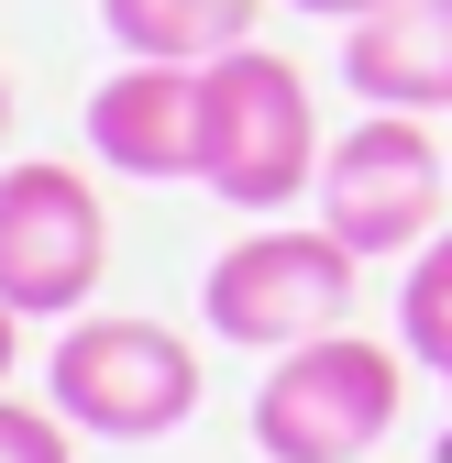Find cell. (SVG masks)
Returning <instances> with one entry per match:
<instances>
[{"instance_id":"1","label":"cell","mask_w":452,"mask_h":463,"mask_svg":"<svg viewBox=\"0 0 452 463\" xmlns=\"http://www.w3.org/2000/svg\"><path fill=\"white\" fill-rule=\"evenodd\" d=\"M199 188L254 221L320 188V110L276 44H232L199 67Z\"/></svg>"},{"instance_id":"2","label":"cell","mask_w":452,"mask_h":463,"mask_svg":"<svg viewBox=\"0 0 452 463\" xmlns=\"http://www.w3.org/2000/svg\"><path fill=\"white\" fill-rule=\"evenodd\" d=\"M409 409V342L320 331L298 354H276L254 386V452L265 463H364Z\"/></svg>"},{"instance_id":"3","label":"cell","mask_w":452,"mask_h":463,"mask_svg":"<svg viewBox=\"0 0 452 463\" xmlns=\"http://www.w3.org/2000/svg\"><path fill=\"white\" fill-rule=\"evenodd\" d=\"M44 397L89 441H165L199 420V354L165 320H67L44 354Z\"/></svg>"},{"instance_id":"4","label":"cell","mask_w":452,"mask_h":463,"mask_svg":"<svg viewBox=\"0 0 452 463\" xmlns=\"http://www.w3.org/2000/svg\"><path fill=\"white\" fill-rule=\"evenodd\" d=\"M353 265H364V254H353L331 221H309V232L276 221V232H243V243L199 276V309H210L221 342H243V354H298V342L343 331Z\"/></svg>"},{"instance_id":"5","label":"cell","mask_w":452,"mask_h":463,"mask_svg":"<svg viewBox=\"0 0 452 463\" xmlns=\"http://www.w3.org/2000/svg\"><path fill=\"white\" fill-rule=\"evenodd\" d=\"M309 199L353 254H419L452 199V155L430 133V110H364L353 133H331Z\"/></svg>"},{"instance_id":"6","label":"cell","mask_w":452,"mask_h":463,"mask_svg":"<svg viewBox=\"0 0 452 463\" xmlns=\"http://www.w3.org/2000/svg\"><path fill=\"white\" fill-rule=\"evenodd\" d=\"M99 276H110L99 188L78 177V165H55V155L0 165V298H12L23 320H67V309L99 298Z\"/></svg>"},{"instance_id":"7","label":"cell","mask_w":452,"mask_h":463,"mask_svg":"<svg viewBox=\"0 0 452 463\" xmlns=\"http://www.w3.org/2000/svg\"><path fill=\"white\" fill-rule=\"evenodd\" d=\"M89 155L110 177H144V188L199 177V67L122 55V67L89 89Z\"/></svg>"},{"instance_id":"8","label":"cell","mask_w":452,"mask_h":463,"mask_svg":"<svg viewBox=\"0 0 452 463\" xmlns=\"http://www.w3.org/2000/svg\"><path fill=\"white\" fill-rule=\"evenodd\" d=\"M343 89L364 110H452V0H386L343 23Z\"/></svg>"},{"instance_id":"9","label":"cell","mask_w":452,"mask_h":463,"mask_svg":"<svg viewBox=\"0 0 452 463\" xmlns=\"http://www.w3.org/2000/svg\"><path fill=\"white\" fill-rule=\"evenodd\" d=\"M99 23L122 55H165V67H210V55L254 44L265 0H99Z\"/></svg>"},{"instance_id":"10","label":"cell","mask_w":452,"mask_h":463,"mask_svg":"<svg viewBox=\"0 0 452 463\" xmlns=\"http://www.w3.org/2000/svg\"><path fill=\"white\" fill-rule=\"evenodd\" d=\"M398 342L409 364H430L452 386V232H430V243L409 254V287H398Z\"/></svg>"},{"instance_id":"11","label":"cell","mask_w":452,"mask_h":463,"mask_svg":"<svg viewBox=\"0 0 452 463\" xmlns=\"http://www.w3.org/2000/svg\"><path fill=\"white\" fill-rule=\"evenodd\" d=\"M0 463H78V452H67V420H55V409H23V397H0Z\"/></svg>"},{"instance_id":"12","label":"cell","mask_w":452,"mask_h":463,"mask_svg":"<svg viewBox=\"0 0 452 463\" xmlns=\"http://www.w3.org/2000/svg\"><path fill=\"white\" fill-rule=\"evenodd\" d=\"M287 12H320V23H364V12H386V0H287Z\"/></svg>"},{"instance_id":"13","label":"cell","mask_w":452,"mask_h":463,"mask_svg":"<svg viewBox=\"0 0 452 463\" xmlns=\"http://www.w3.org/2000/svg\"><path fill=\"white\" fill-rule=\"evenodd\" d=\"M12 364H23V309L0 298V375H12Z\"/></svg>"},{"instance_id":"14","label":"cell","mask_w":452,"mask_h":463,"mask_svg":"<svg viewBox=\"0 0 452 463\" xmlns=\"http://www.w3.org/2000/svg\"><path fill=\"white\" fill-rule=\"evenodd\" d=\"M0 133H12V78H0Z\"/></svg>"}]
</instances>
